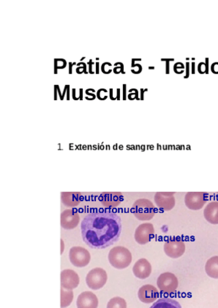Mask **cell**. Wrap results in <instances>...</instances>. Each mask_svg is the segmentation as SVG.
Here are the masks:
<instances>
[{
  "label": "cell",
  "instance_id": "cell-17",
  "mask_svg": "<svg viewBox=\"0 0 218 308\" xmlns=\"http://www.w3.org/2000/svg\"><path fill=\"white\" fill-rule=\"evenodd\" d=\"M204 216L207 222L213 225H218V202L209 203L204 210Z\"/></svg>",
  "mask_w": 218,
  "mask_h": 308
},
{
  "label": "cell",
  "instance_id": "cell-32",
  "mask_svg": "<svg viewBox=\"0 0 218 308\" xmlns=\"http://www.w3.org/2000/svg\"><path fill=\"white\" fill-rule=\"evenodd\" d=\"M54 100H58V89H57L56 85L54 86Z\"/></svg>",
  "mask_w": 218,
  "mask_h": 308
},
{
  "label": "cell",
  "instance_id": "cell-18",
  "mask_svg": "<svg viewBox=\"0 0 218 308\" xmlns=\"http://www.w3.org/2000/svg\"><path fill=\"white\" fill-rule=\"evenodd\" d=\"M61 202L66 207H77L82 202V193L80 192H62Z\"/></svg>",
  "mask_w": 218,
  "mask_h": 308
},
{
  "label": "cell",
  "instance_id": "cell-21",
  "mask_svg": "<svg viewBox=\"0 0 218 308\" xmlns=\"http://www.w3.org/2000/svg\"><path fill=\"white\" fill-rule=\"evenodd\" d=\"M74 299V293L72 291H64L63 288L61 290V308H66L72 304Z\"/></svg>",
  "mask_w": 218,
  "mask_h": 308
},
{
  "label": "cell",
  "instance_id": "cell-47",
  "mask_svg": "<svg viewBox=\"0 0 218 308\" xmlns=\"http://www.w3.org/2000/svg\"><path fill=\"white\" fill-rule=\"evenodd\" d=\"M85 57H83V58H82L81 60H80V62H83V60H84L85 59Z\"/></svg>",
  "mask_w": 218,
  "mask_h": 308
},
{
  "label": "cell",
  "instance_id": "cell-34",
  "mask_svg": "<svg viewBox=\"0 0 218 308\" xmlns=\"http://www.w3.org/2000/svg\"><path fill=\"white\" fill-rule=\"evenodd\" d=\"M99 69H100V63H99V62H96V63H95V73H96L97 74H99V73H100Z\"/></svg>",
  "mask_w": 218,
  "mask_h": 308
},
{
  "label": "cell",
  "instance_id": "cell-24",
  "mask_svg": "<svg viewBox=\"0 0 218 308\" xmlns=\"http://www.w3.org/2000/svg\"><path fill=\"white\" fill-rule=\"evenodd\" d=\"M106 65H108V66H112V64H111V63H109V62H105V63H103V64H102V66H101L102 72H103V74H110V73L112 72V70H111V69H110L109 71H105V66H106Z\"/></svg>",
  "mask_w": 218,
  "mask_h": 308
},
{
  "label": "cell",
  "instance_id": "cell-16",
  "mask_svg": "<svg viewBox=\"0 0 218 308\" xmlns=\"http://www.w3.org/2000/svg\"><path fill=\"white\" fill-rule=\"evenodd\" d=\"M77 308H97L98 299L91 292H84L77 297Z\"/></svg>",
  "mask_w": 218,
  "mask_h": 308
},
{
  "label": "cell",
  "instance_id": "cell-33",
  "mask_svg": "<svg viewBox=\"0 0 218 308\" xmlns=\"http://www.w3.org/2000/svg\"><path fill=\"white\" fill-rule=\"evenodd\" d=\"M127 85L125 84L123 85V100H127V94H126Z\"/></svg>",
  "mask_w": 218,
  "mask_h": 308
},
{
  "label": "cell",
  "instance_id": "cell-10",
  "mask_svg": "<svg viewBox=\"0 0 218 308\" xmlns=\"http://www.w3.org/2000/svg\"><path fill=\"white\" fill-rule=\"evenodd\" d=\"M154 227L149 222L141 224L136 228L134 233V239L139 244L144 245L150 242L154 236Z\"/></svg>",
  "mask_w": 218,
  "mask_h": 308
},
{
  "label": "cell",
  "instance_id": "cell-38",
  "mask_svg": "<svg viewBox=\"0 0 218 308\" xmlns=\"http://www.w3.org/2000/svg\"><path fill=\"white\" fill-rule=\"evenodd\" d=\"M69 74H72V67L73 66H74V63H72V62H69Z\"/></svg>",
  "mask_w": 218,
  "mask_h": 308
},
{
  "label": "cell",
  "instance_id": "cell-25",
  "mask_svg": "<svg viewBox=\"0 0 218 308\" xmlns=\"http://www.w3.org/2000/svg\"><path fill=\"white\" fill-rule=\"evenodd\" d=\"M102 91H103V92H108V90H106V89H100L97 92V97L100 100H106V98H108V96H105L104 97H100V92H101Z\"/></svg>",
  "mask_w": 218,
  "mask_h": 308
},
{
  "label": "cell",
  "instance_id": "cell-28",
  "mask_svg": "<svg viewBox=\"0 0 218 308\" xmlns=\"http://www.w3.org/2000/svg\"><path fill=\"white\" fill-rule=\"evenodd\" d=\"M211 71L214 74H218V62H216L212 65Z\"/></svg>",
  "mask_w": 218,
  "mask_h": 308
},
{
  "label": "cell",
  "instance_id": "cell-30",
  "mask_svg": "<svg viewBox=\"0 0 218 308\" xmlns=\"http://www.w3.org/2000/svg\"><path fill=\"white\" fill-rule=\"evenodd\" d=\"M58 62L57 58L54 59V63H55V64H54V74H58Z\"/></svg>",
  "mask_w": 218,
  "mask_h": 308
},
{
  "label": "cell",
  "instance_id": "cell-49",
  "mask_svg": "<svg viewBox=\"0 0 218 308\" xmlns=\"http://www.w3.org/2000/svg\"><path fill=\"white\" fill-rule=\"evenodd\" d=\"M192 60H196V58H192Z\"/></svg>",
  "mask_w": 218,
  "mask_h": 308
},
{
  "label": "cell",
  "instance_id": "cell-44",
  "mask_svg": "<svg viewBox=\"0 0 218 308\" xmlns=\"http://www.w3.org/2000/svg\"><path fill=\"white\" fill-rule=\"evenodd\" d=\"M85 92H86L87 95H89V96H92V97H93L94 98H95V99L96 98V95H95V94L89 93V92H86V91H85Z\"/></svg>",
  "mask_w": 218,
  "mask_h": 308
},
{
  "label": "cell",
  "instance_id": "cell-7",
  "mask_svg": "<svg viewBox=\"0 0 218 308\" xmlns=\"http://www.w3.org/2000/svg\"><path fill=\"white\" fill-rule=\"evenodd\" d=\"M69 260L75 267H84L90 262V254L83 247H74L69 251Z\"/></svg>",
  "mask_w": 218,
  "mask_h": 308
},
{
  "label": "cell",
  "instance_id": "cell-37",
  "mask_svg": "<svg viewBox=\"0 0 218 308\" xmlns=\"http://www.w3.org/2000/svg\"><path fill=\"white\" fill-rule=\"evenodd\" d=\"M72 97L74 100H80V98H79V97H76V89H72Z\"/></svg>",
  "mask_w": 218,
  "mask_h": 308
},
{
  "label": "cell",
  "instance_id": "cell-12",
  "mask_svg": "<svg viewBox=\"0 0 218 308\" xmlns=\"http://www.w3.org/2000/svg\"><path fill=\"white\" fill-rule=\"evenodd\" d=\"M139 300L145 304L155 303L159 296V291L152 285H144L139 289L137 293Z\"/></svg>",
  "mask_w": 218,
  "mask_h": 308
},
{
  "label": "cell",
  "instance_id": "cell-27",
  "mask_svg": "<svg viewBox=\"0 0 218 308\" xmlns=\"http://www.w3.org/2000/svg\"><path fill=\"white\" fill-rule=\"evenodd\" d=\"M174 59H162V61H166V74L170 73V61H174Z\"/></svg>",
  "mask_w": 218,
  "mask_h": 308
},
{
  "label": "cell",
  "instance_id": "cell-22",
  "mask_svg": "<svg viewBox=\"0 0 218 308\" xmlns=\"http://www.w3.org/2000/svg\"><path fill=\"white\" fill-rule=\"evenodd\" d=\"M107 308H127V302L122 297H114L108 303Z\"/></svg>",
  "mask_w": 218,
  "mask_h": 308
},
{
  "label": "cell",
  "instance_id": "cell-13",
  "mask_svg": "<svg viewBox=\"0 0 218 308\" xmlns=\"http://www.w3.org/2000/svg\"><path fill=\"white\" fill-rule=\"evenodd\" d=\"M80 215L72 210H66L61 215V225L66 230H72L79 225Z\"/></svg>",
  "mask_w": 218,
  "mask_h": 308
},
{
  "label": "cell",
  "instance_id": "cell-23",
  "mask_svg": "<svg viewBox=\"0 0 218 308\" xmlns=\"http://www.w3.org/2000/svg\"><path fill=\"white\" fill-rule=\"evenodd\" d=\"M198 71L200 74H205L206 73V64L204 62L199 63V66H198Z\"/></svg>",
  "mask_w": 218,
  "mask_h": 308
},
{
  "label": "cell",
  "instance_id": "cell-5",
  "mask_svg": "<svg viewBox=\"0 0 218 308\" xmlns=\"http://www.w3.org/2000/svg\"><path fill=\"white\" fill-rule=\"evenodd\" d=\"M164 251L167 256L177 259L185 253V242L182 238L179 237L170 238L164 245Z\"/></svg>",
  "mask_w": 218,
  "mask_h": 308
},
{
  "label": "cell",
  "instance_id": "cell-4",
  "mask_svg": "<svg viewBox=\"0 0 218 308\" xmlns=\"http://www.w3.org/2000/svg\"><path fill=\"white\" fill-rule=\"evenodd\" d=\"M107 279L106 270L100 267H95L87 275L86 283L88 287L92 290H98L106 285Z\"/></svg>",
  "mask_w": 218,
  "mask_h": 308
},
{
  "label": "cell",
  "instance_id": "cell-11",
  "mask_svg": "<svg viewBox=\"0 0 218 308\" xmlns=\"http://www.w3.org/2000/svg\"><path fill=\"white\" fill-rule=\"evenodd\" d=\"M61 284L63 289L72 291L80 284V277L71 269L63 270L61 273Z\"/></svg>",
  "mask_w": 218,
  "mask_h": 308
},
{
  "label": "cell",
  "instance_id": "cell-31",
  "mask_svg": "<svg viewBox=\"0 0 218 308\" xmlns=\"http://www.w3.org/2000/svg\"><path fill=\"white\" fill-rule=\"evenodd\" d=\"M148 91V89H140V100H144V93L145 92H147Z\"/></svg>",
  "mask_w": 218,
  "mask_h": 308
},
{
  "label": "cell",
  "instance_id": "cell-8",
  "mask_svg": "<svg viewBox=\"0 0 218 308\" xmlns=\"http://www.w3.org/2000/svg\"><path fill=\"white\" fill-rule=\"evenodd\" d=\"M207 202V194L205 192H188L185 196V206L189 210H200Z\"/></svg>",
  "mask_w": 218,
  "mask_h": 308
},
{
  "label": "cell",
  "instance_id": "cell-6",
  "mask_svg": "<svg viewBox=\"0 0 218 308\" xmlns=\"http://www.w3.org/2000/svg\"><path fill=\"white\" fill-rule=\"evenodd\" d=\"M157 286L163 293H174L178 287V279L174 274L166 272L161 274L157 279Z\"/></svg>",
  "mask_w": 218,
  "mask_h": 308
},
{
  "label": "cell",
  "instance_id": "cell-9",
  "mask_svg": "<svg viewBox=\"0 0 218 308\" xmlns=\"http://www.w3.org/2000/svg\"><path fill=\"white\" fill-rule=\"evenodd\" d=\"M174 193V192H157L154 196V202L159 209L169 212L175 206Z\"/></svg>",
  "mask_w": 218,
  "mask_h": 308
},
{
  "label": "cell",
  "instance_id": "cell-35",
  "mask_svg": "<svg viewBox=\"0 0 218 308\" xmlns=\"http://www.w3.org/2000/svg\"><path fill=\"white\" fill-rule=\"evenodd\" d=\"M113 90H114V89H113L112 88L109 89L110 99H111V100H117V97H114V96H113Z\"/></svg>",
  "mask_w": 218,
  "mask_h": 308
},
{
  "label": "cell",
  "instance_id": "cell-48",
  "mask_svg": "<svg viewBox=\"0 0 218 308\" xmlns=\"http://www.w3.org/2000/svg\"><path fill=\"white\" fill-rule=\"evenodd\" d=\"M95 59H96V60H99V59H100V58H95Z\"/></svg>",
  "mask_w": 218,
  "mask_h": 308
},
{
  "label": "cell",
  "instance_id": "cell-19",
  "mask_svg": "<svg viewBox=\"0 0 218 308\" xmlns=\"http://www.w3.org/2000/svg\"><path fill=\"white\" fill-rule=\"evenodd\" d=\"M205 271L210 278L218 279V256L213 257L207 261Z\"/></svg>",
  "mask_w": 218,
  "mask_h": 308
},
{
  "label": "cell",
  "instance_id": "cell-14",
  "mask_svg": "<svg viewBox=\"0 0 218 308\" xmlns=\"http://www.w3.org/2000/svg\"><path fill=\"white\" fill-rule=\"evenodd\" d=\"M99 199L104 207L114 208L121 204L123 195L121 192H103L99 196Z\"/></svg>",
  "mask_w": 218,
  "mask_h": 308
},
{
  "label": "cell",
  "instance_id": "cell-1",
  "mask_svg": "<svg viewBox=\"0 0 218 308\" xmlns=\"http://www.w3.org/2000/svg\"><path fill=\"white\" fill-rule=\"evenodd\" d=\"M121 218L115 213L88 214L81 222L83 241L92 249H101L117 242L121 236Z\"/></svg>",
  "mask_w": 218,
  "mask_h": 308
},
{
  "label": "cell",
  "instance_id": "cell-42",
  "mask_svg": "<svg viewBox=\"0 0 218 308\" xmlns=\"http://www.w3.org/2000/svg\"><path fill=\"white\" fill-rule=\"evenodd\" d=\"M80 97H79V98H80V100H83V89H80Z\"/></svg>",
  "mask_w": 218,
  "mask_h": 308
},
{
  "label": "cell",
  "instance_id": "cell-3",
  "mask_svg": "<svg viewBox=\"0 0 218 308\" xmlns=\"http://www.w3.org/2000/svg\"><path fill=\"white\" fill-rule=\"evenodd\" d=\"M132 212L139 220H151L155 214V207L148 199H137L132 204Z\"/></svg>",
  "mask_w": 218,
  "mask_h": 308
},
{
  "label": "cell",
  "instance_id": "cell-36",
  "mask_svg": "<svg viewBox=\"0 0 218 308\" xmlns=\"http://www.w3.org/2000/svg\"><path fill=\"white\" fill-rule=\"evenodd\" d=\"M66 100H70V85H68L67 97H66Z\"/></svg>",
  "mask_w": 218,
  "mask_h": 308
},
{
  "label": "cell",
  "instance_id": "cell-45",
  "mask_svg": "<svg viewBox=\"0 0 218 308\" xmlns=\"http://www.w3.org/2000/svg\"><path fill=\"white\" fill-rule=\"evenodd\" d=\"M86 91H87V92H89V91H92V92H95V90L94 89H86Z\"/></svg>",
  "mask_w": 218,
  "mask_h": 308
},
{
  "label": "cell",
  "instance_id": "cell-26",
  "mask_svg": "<svg viewBox=\"0 0 218 308\" xmlns=\"http://www.w3.org/2000/svg\"><path fill=\"white\" fill-rule=\"evenodd\" d=\"M87 64L89 65V70H88V73H89L90 74H95V71H92V65L95 64V63L92 62V59H90L89 60V62H88Z\"/></svg>",
  "mask_w": 218,
  "mask_h": 308
},
{
  "label": "cell",
  "instance_id": "cell-20",
  "mask_svg": "<svg viewBox=\"0 0 218 308\" xmlns=\"http://www.w3.org/2000/svg\"><path fill=\"white\" fill-rule=\"evenodd\" d=\"M150 308H182L180 303L170 298H161L154 303Z\"/></svg>",
  "mask_w": 218,
  "mask_h": 308
},
{
  "label": "cell",
  "instance_id": "cell-46",
  "mask_svg": "<svg viewBox=\"0 0 218 308\" xmlns=\"http://www.w3.org/2000/svg\"><path fill=\"white\" fill-rule=\"evenodd\" d=\"M148 69H155V67H154V66H149V67H148Z\"/></svg>",
  "mask_w": 218,
  "mask_h": 308
},
{
  "label": "cell",
  "instance_id": "cell-43",
  "mask_svg": "<svg viewBox=\"0 0 218 308\" xmlns=\"http://www.w3.org/2000/svg\"><path fill=\"white\" fill-rule=\"evenodd\" d=\"M191 64H192V70H191V73H192L193 74H195V62H192V63H191Z\"/></svg>",
  "mask_w": 218,
  "mask_h": 308
},
{
  "label": "cell",
  "instance_id": "cell-39",
  "mask_svg": "<svg viewBox=\"0 0 218 308\" xmlns=\"http://www.w3.org/2000/svg\"><path fill=\"white\" fill-rule=\"evenodd\" d=\"M205 64H206V73L207 74H209V58H207L205 59Z\"/></svg>",
  "mask_w": 218,
  "mask_h": 308
},
{
  "label": "cell",
  "instance_id": "cell-2",
  "mask_svg": "<svg viewBox=\"0 0 218 308\" xmlns=\"http://www.w3.org/2000/svg\"><path fill=\"white\" fill-rule=\"evenodd\" d=\"M132 261V254L129 249L119 246L110 250L109 261L111 265L118 270L127 268Z\"/></svg>",
  "mask_w": 218,
  "mask_h": 308
},
{
  "label": "cell",
  "instance_id": "cell-40",
  "mask_svg": "<svg viewBox=\"0 0 218 308\" xmlns=\"http://www.w3.org/2000/svg\"><path fill=\"white\" fill-rule=\"evenodd\" d=\"M56 88L57 89H58V94H59L60 99H61V100H63V97H62L61 92V89H60L59 85H56Z\"/></svg>",
  "mask_w": 218,
  "mask_h": 308
},
{
  "label": "cell",
  "instance_id": "cell-29",
  "mask_svg": "<svg viewBox=\"0 0 218 308\" xmlns=\"http://www.w3.org/2000/svg\"><path fill=\"white\" fill-rule=\"evenodd\" d=\"M185 64H186V74H185V77H184V78L187 79V78H188V77H189V75H190V63H189V62L187 61L186 63H185Z\"/></svg>",
  "mask_w": 218,
  "mask_h": 308
},
{
  "label": "cell",
  "instance_id": "cell-15",
  "mask_svg": "<svg viewBox=\"0 0 218 308\" xmlns=\"http://www.w3.org/2000/svg\"><path fill=\"white\" fill-rule=\"evenodd\" d=\"M132 271L134 276L140 279H145L151 275L152 267L151 263L145 258H141L134 263Z\"/></svg>",
  "mask_w": 218,
  "mask_h": 308
},
{
  "label": "cell",
  "instance_id": "cell-41",
  "mask_svg": "<svg viewBox=\"0 0 218 308\" xmlns=\"http://www.w3.org/2000/svg\"><path fill=\"white\" fill-rule=\"evenodd\" d=\"M117 100H120V88H117Z\"/></svg>",
  "mask_w": 218,
  "mask_h": 308
}]
</instances>
